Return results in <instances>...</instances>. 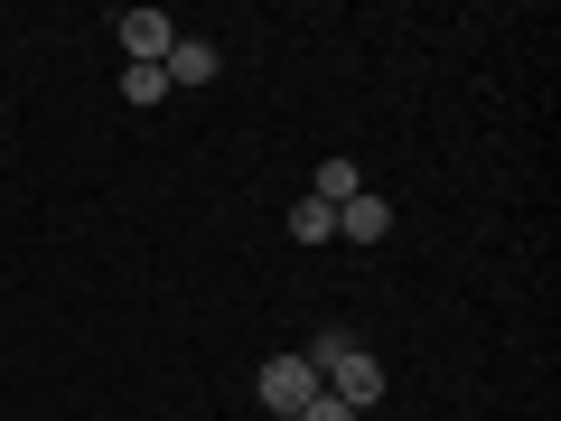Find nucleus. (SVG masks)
Wrapping results in <instances>:
<instances>
[{
	"label": "nucleus",
	"mask_w": 561,
	"mask_h": 421,
	"mask_svg": "<svg viewBox=\"0 0 561 421\" xmlns=\"http://www.w3.org/2000/svg\"><path fill=\"white\" fill-rule=\"evenodd\" d=\"M160 94H169L160 66H122V103H160Z\"/></svg>",
	"instance_id": "8"
},
{
	"label": "nucleus",
	"mask_w": 561,
	"mask_h": 421,
	"mask_svg": "<svg viewBox=\"0 0 561 421\" xmlns=\"http://www.w3.org/2000/svg\"><path fill=\"white\" fill-rule=\"evenodd\" d=\"M253 394L272 402V421H280V412H300V402L319 394V365H309V356H272V365L253 375Z\"/></svg>",
	"instance_id": "1"
},
{
	"label": "nucleus",
	"mask_w": 561,
	"mask_h": 421,
	"mask_svg": "<svg viewBox=\"0 0 561 421\" xmlns=\"http://www.w3.org/2000/svg\"><path fill=\"white\" fill-rule=\"evenodd\" d=\"M216 66H225V57H216V38H179L160 76H169V84H216Z\"/></svg>",
	"instance_id": "4"
},
{
	"label": "nucleus",
	"mask_w": 561,
	"mask_h": 421,
	"mask_svg": "<svg viewBox=\"0 0 561 421\" xmlns=\"http://www.w3.org/2000/svg\"><path fill=\"white\" fill-rule=\"evenodd\" d=\"M383 225H393V216H383V197H346L337 206V235L346 243H383Z\"/></svg>",
	"instance_id": "5"
},
{
	"label": "nucleus",
	"mask_w": 561,
	"mask_h": 421,
	"mask_svg": "<svg viewBox=\"0 0 561 421\" xmlns=\"http://www.w3.org/2000/svg\"><path fill=\"white\" fill-rule=\"evenodd\" d=\"M113 38L131 47V66H169V47H179V29H169V10H122Z\"/></svg>",
	"instance_id": "3"
},
{
	"label": "nucleus",
	"mask_w": 561,
	"mask_h": 421,
	"mask_svg": "<svg viewBox=\"0 0 561 421\" xmlns=\"http://www.w3.org/2000/svg\"><path fill=\"white\" fill-rule=\"evenodd\" d=\"M280 421H365V412H346V402H337V394H328V384H319V394H309L300 412H280Z\"/></svg>",
	"instance_id": "9"
},
{
	"label": "nucleus",
	"mask_w": 561,
	"mask_h": 421,
	"mask_svg": "<svg viewBox=\"0 0 561 421\" xmlns=\"http://www.w3.org/2000/svg\"><path fill=\"white\" fill-rule=\"evenodd\" d=\"M328 394H337L346 402V412H365V402H383V365L375 356H365V346H346V356H328Z\"/></svg>",
	"instance_id": "2"
},
{
	"label": "nucleus",
	"mask_w": 561,
	"mask_h": 421,
	"mask_svg": "<svg viewBox=\"0 0 561 421\" xmlns=\"http://www.w3.org/2000/svg\"><path fill=\"white\" fill-rule=\"evenodd\" d=\"M319 206H346V197H365V169L356 160H319V187H309Z\"/></svg>",
	"instance_id": "6"
},
{
	"label": "nucleus",
	"mask_w": 561,
	"mask_h": 421,
	"mask_svg": "<svg viewBox=\"0 0 561 421\" xmlns=\"http://www.w3.org/2000/svg\"><path fill=\"white\" fill-rule=\"evenodd\" d=\"M290 235H300V243H337V206L300 197V206H290Z\"/></svg>",
	"instance_id": "7"
}]
</instances>
